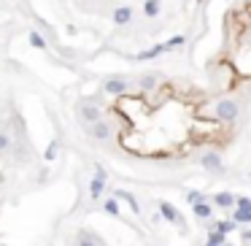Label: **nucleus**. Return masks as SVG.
Instances as JSON below:
<instances>
[{"label": "nucleus", "mask_w": 251, "mask_h": 246, "mask_svg": "<svg viewBox=\"0 0 251 246\" xmlns=\"http://www.w3.org/2000/svg\"><path fill=\"white\" fill-rule=\"evenodd\" d=\"M3 144H6V138H0V146H3Z\"/></svg>", "instance_id": "f8f14e48"}, {"label": "nucleus", "mask_w": 251, "mask_h": 246, "mask_svg": "<svg viewBox=\"0 0 251 246\" xmlns=\"http://www.w3.org/2000/svg\"><path fill=\"white\" fill-rule=\"evenodd\" d=\"M100 192H103V182L97 179V182H92V198H97Z\"/></svg>", "instance_id": "1a4fd4ad"}, {"label": "nucleus", "mask_w": 251, "mask_h": 246, "mask_svg": "<svg viewBox=\"0 0 251 246\" xmlns=\"http://www.w3.org/2000/svg\"><path fill=\"white\" fill-rule=\"evenodd\" d=\"M81 246H95V244H89V241H84V244Z\"/></svg>", "instance_id": "9b49d317"}, {"label": "nucleus", "mask_w": 251, "mask_h": 246, "mask_svg": "<svg viewBox=\"0 0 251 246\" xmlns=\"http://www.w3.org/2000/svg\"><path fill=\"white\" fill-rule=\"evenodd\" d=\"M222 68V87L238 89L251 82V0H240L222 19V52L213 60Z\"/></svg>", "instance_id": "f03ea898"}, {"label": "nucleus", "mask_w": 251, "mask_h": 246, "mask_svg": "<svg viewBox=\"0 0 251 246\" xmlns=\"http://www.w3.org/2000/svg\"><path fill=\"white\" fill-rule=\"evenodd\" d=\"M127 19H130V11H127V8H119V11H116V22H127Z\"/></svg>", "instance_id": "6e6552de"}, {"label": "nucleus", "mask_w": 251, "mask_h": 246, "mask_svg": "<svg viewBox=\"0 0 251 246\" xmlns=\"http://www.w3.org/2000/svg\"><path fill=\"white\" fill-rule=\"evenodd\" d=\"M230 230H232V222H219L216 225V233H222V235H227Z\"/></svg>", "instance_id": "0eeeda50"}, {"label": "nucleus", "mask_w": 251, "mask_h": 246, "mask_svg": "<svg viewBox=\"0 0 251 246\" xmlns=\"http://www.w3.org/2000/svg\"><path fill=\"white\" fill-rule=\"evenodd\" d=\"M235 219H240V222H251V200L240 198L238 200V211H235Z\"/></svg>", "instance_id": "7ed1b4c3"}, {"label": "nucleus", "mask_w": 251, "mask_h": 246, "mask_svg": "<svg viewBox=\"0 0 251 246\" xmlns=\"http://www.w3.org/2000/svg\"><path fill=\"white\" fill-rule=\"evenodd\" d=\"M208 92L184 82H159L108 103L119 149L140 160H178L205 146H227L232 122L208 111Z\"/></svg>", "instance_id": "f257e3e1"}, {"label": "nucleus", "mask_w": 251, "mask_h": 246, "mask_svg": "<svg viewBox=\"0 0 251 246\" xmlns=\"http://www.w3.org/2000/svg\"><path fill=\"white\" fill-rule=\"evenodd\" d=\"M194 214H197V217H208V214H211V208H208L205 203H197V205H194Z\"/></svg>", "instance_id": "423d86ee"}, {"label": "nucleus", "mask_w": 251, "mask_h": 246, "mask_svg": "<svg viewBox=\"0 0 251 246\" xmlns=\"http://www.w3.org/2000/svg\"><path fill=\"white\" fill-rule=\"evenodd\" d=\"M216 203L227 208V205H232V203H235V200H232V195H216Z\"/></svg>", "instance_id": "39448f33"}, {"label": "nucleus", "mask_w": 251, "mask_h": 246, "mask_svg": "<svg viewBox=\"0 0 251 246\" xmlns=\"http://www.w3.org/2000/svg\"><path fill=\"white\" fill-rule=\"evenodd\" d=\"M105 211H108V214H116V211H119V205L114 203V200H108V203H105Z\"/></svg>", "instance_id": "9d476101"}, {"label": "nucleus", "mask_w": 251, "mask_h": 246, "mask_svg": "<svg viewBox=\"0 0 251 246\" xmlns=\"http://www.w3.org/2000/svg\"><path fill=\"white\" fill-rule=\"evenodd\" d=\"M162 214L170 219V222H175V219H178V217H175V211H173V205H170V203H162Z\"/></svg>", "instance_id": "20e7f679"}]
</instances>
